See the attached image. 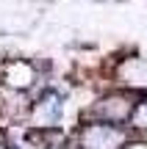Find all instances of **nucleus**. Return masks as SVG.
<instances>
[{
	"instance_id": "3",
	"label": "nucleus",
	"mask_w": 147,
	"mask_h": 149,
	"mask_svg": "<svg viewBox=\"0 0 147 149\" xmlns=\"http://www.w3.org/2000/svg\"><path fill=\"white\" fill-rule=\"evenodd\" d=\"M133 122H136L139 127H147V102H142V105L133 111Z\"/></svg>"
},
{
	"instance_id": "1",
	"label": "nucleus",
	"mask_w": 147,
	"mask_h": 149,
	"mask_svg": "<svg viewBox=\"0 0 147 149\" xmlns=\"http://www.w3.org/2000/svg\"><path fill=\"white\" fill-rule=\"evenodd\" d=\"M125 144L122 130L108 127V124H92L83 130V146L86 149H120Z\"/></svg>"
},
{
	"instance_id": "2",
	"label": "nucleus",
	"mask_w": 147,
	"mask_h": 149,
	"mask_svg": "<svg viewBox=\"0 0 147 149\" xmlns=\"http://www.w3.org/2000/svg\"><path fill=\"white\" fill-rule=\"evenodd\" d=\"M58 113H61V102H58V97H44L42 100V105L36 108V119L39 122H56L58 119Z\"/></svg>"
}]
</instances>
